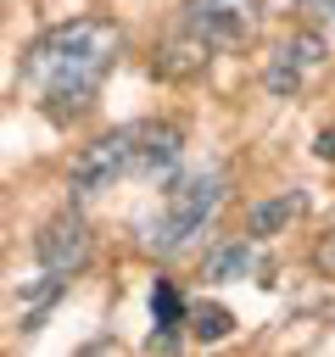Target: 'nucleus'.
<instances>
[{
    "label": "nucleus",
    "instance_id": "obj_12",
    "mask_svg": "<svg viewBox=\"0 0 335 357\" xmlns=\"http://www.w3.org/2000/svg\"><path fill=\"white\" fill-rule=\"evenodd\" d=\"M313 268H318L324 279H335V223L318 234V245H313Z\"/></svg>",
    "mask_w": 335,
    "mask_h": 357
},
{
    "label": "nucleus",
    "instance_id": "obj_6",
    "mask_svg": "<svg viewBox=\"0 0 335 357\" xmlns=\"http://www.w3.org/2000/svg\"><path fill=\"white\" fill-rule=\"evenodd\" d=\"M329 61V45H324V33L318 28H302V33H290L279 50H274V61H268V73H262V84H268V95H296V89H307V78L318 73Z\"/></svg>",
    "mask_w": 335,
    "mask_h": 357
},
{
    "label": "nucleus",
    "instance_id": "obj_1",
    "mask_svg": "<svg viewBox=\"0 0 335 357\" xmlns=\"http://www.w3.org/2000/svg\"><path fill=\"white\" fill-rule=\"evenodd\" d=\"M117 61H123V28L112 17H67L22 50L17 84L39 117L67 128L95 106L100 84Z\"/></svg>",
    "mask_w": 335,
    "mask_h": 357
},
{
    "label": "nucleus",
    "instance_id": "obj_9",
    "mask_svg": "<svg viewBox=\"0 0 335 357\" xmlns=\"http://www.w3.org/2000/svg\"><path fill=\"white\" fill-rule=\"evenodd\" d=\"M246 273H262V251H257V240L246 234V240H229V245H218L212 257H207V279H246Z\"/></svg>",
    "mask_w": 335,
    "mask_h": 357
},
{
    "label": "nucleus",
    "instance_id": "obj_5",
    "mask_svg": "<svg viewBox=\"0 0 335 357\" xmlns=\"http://www.w3.org/2000/svg\"><path fill=\"white\" fill-rule=\"evenodd\" d=\"M89 251H95L89 223H84L73 206L56 212V218L39 229V240H34V257H39V268H45V290H39V296H56L73 273H84V268H89Z\"/></svg>",
    "mask_w": 335,
    "mask_h": 357
},
{
    "label": "nucleus",
    "instance_id": "obj_14",
    "mask_svg": "<svg viewBox=\"0 0 335 357\" xmlns=\"http://www.w3.org/2000/svg\"><path fill=\"white\" fill-rule=\"evenodd\" d=\"M313 151H318L324 162H335V123H329V128H318V139H313Z\"/></svg>",
    "mask_w": 335,
    "mask_h": 357
},
{
    "label": "nucleus",
    "instance_id": "obj_11",
    "mask_svg": "<svg viewBox=\"0 0 335 357\" xmlns=\"http://www.w3.org/2000/svg\"><path fill=\"white\" fill-rule=\"evenodd\" d=\"M184 329H190L195 340H223V335L234 329V318H229V307H218V301H195V307H184Z\"/></svg>",
    "mask_w": 335,
    "mask_h": 357
},
{
    "label": "nucleus",
    "instance_id": "obj_7",
    "mask_svg": "<svg viewBox=\"0 0 335 357\" xmlns=\"http://www.w3.org/2000/svg\"><path fill=\"white\" fill-rule=\"evenodd\" d=\"M207 61H212V50H207L195 33L173 28V33L162 39V50L151 56V73H156V78H168V84H190V78H201V73H207Z\"/></svg>",
    "mask_w": 335,
    "mask_h": 357
},
{
    "label": "nucleus",
    "instance_id": "obj_3",
    "mask_svg": "<svg viewBox=\"0 0 335 357\" xmlns=\"http://www.w3.org/2000/svg\"><path fill=\"white\" fill-rule=\"evenodd\" d=\"M223 201H229V167H201V173L173 178V190L162 195L156 218L145 223V251H156V257L190 251L207 234V223L218 218Z\"/></svg>",
    "mask_w": 335,
    "mask_h": 357
},
{
    "label": "nucleus",
    "instance_id": "obj_13",
    "mask_svg": "<svg viewBox=\"0 0 335 357\" xmlns=\"http://www.w3.org/2000/svg\"><path fill=\"white\" fill-rule=\"evenodd\" d=\"M296 6H302L313 22H335V0H296Z\"/></svg>",
    "mask_w": 335,
    "mask_h": 357
},
{
    "label": "nucleus",
    "instance_id": "obj_10",
    "mask_svg": "<svg viewBox=\"0 0 335 357\" xmlns=\"http://www.w3.org/2000/svg\"><path fill=\"white\" fill-rule=\"evenodd\" d=\"M302 206H307V195L302 190H285V195H274V201H262V206H251V240H268L279 223H290V218H302Z\"/></svg>",
    "mask_w": 335,
    "mask_h": 357
},
{
    "label": "nucleus",
    "instance_id": "obj_4",
    "mask_svg": "<svg viewBox=\"0 0 335 357\" xmlns=\"http://www.w3.org/2000/svg\"><path fill=\"white\" fill-rule=\"evenodd\" d=\"M179 28L195 33L212 56L218 50H246L262 33V0H184Z\"/></svg>",
    "mask_w": 335,
    "mask_h": 357
},
{
    "label": "nucleus",
    "instance_id": "obj_8",
    "mask_svg": "<svg viewBox=\"0 0 335 357\" xmlns=\"http://www.w3.org/2000/svg\"><path fill=\"white\" fill-rule=\"evenodd\" d=\"M151 318H156V329H151V351L162 346V351H173L179 346V329H184V296H179V284L173 279H156L151 284Z\"/></svg>",
    "mask_w": 335,
    "mask_h": 357
},
{
    "label": "nucleus",
    "instance_id": "obj_2",
    "mask_svg": "<svg viewBox=\"0 0 335 357\" xmlns=\"http://www.w3.org/2000/svg\"><path fill=\"white\" fill-rule=\"evenodd\" d=\"M184 156V128L168 117H145V123H123L112 134H100L95 145L78 151L73 162V190H112L123 178H173Z\"/></svg>",
    "mask_w": 335,
    "mask_h": 357
}]
</instances>
